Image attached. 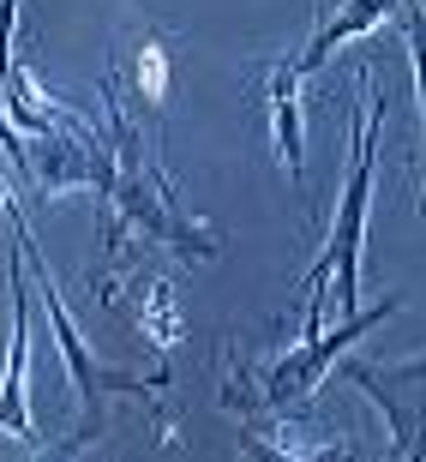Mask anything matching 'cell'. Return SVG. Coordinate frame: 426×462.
<instances>
[{"label":"cell","instance_id":"obj_1","mask_svg":"<svg viewBox=\"0 0 426 462\" xmlns=\"http://www.w3.org/2000/svg\"><path fill=\"white\" fill-rule=\"evenodd\" d=\"M378 115H384V97H366L355 120V151H348V187H342L337 223H330V240H324L319 264H312L307 282V312H301V343L307 337H324V294L337 282V307L342 319L360 312V235H366V199H373V156H378Z\"/></svg>","mask_w":426,"mask_h":462},{"label":"cell","instance_id":"obj_2","mask_svg":"<svg viewBox=\"0 0 426 462\" xmlns=\"http://www.w3.org/2000/svg\"><path fill=\"white\" fill-rule=\"evenodd\" d=\"M6 217H13V246L24 253V271H31V276H36V289H42V307H49L54 343H60V355H67V373H72V384H79V396L90 402V414H103V391H144V378H133V373H108L103 360H97L85 343H79V330H72V312H67V300H60V289H54L49 264H42V253H36V240H31V223H24V210H18L13 199H6Z\"/></svg>","mask_w":426,"mask_h":462},{"label":"cell","instance_id":"obj_3","mask_svg":"<svg viewBox=\"0 0 426 462\" xmlns=\"http://www.w3.org/2000/svg\"><path fill=\"white\" fill-rule=\"evenodd\" d=\"M391 312H403V300H396V294H391V300H378V307H360L355 319H342L330 337H307L294 355H282V360L271 366V378H264V402H271V409H289V402H301V396H307L312 384H319V378L330 373V366H337V360L348 355V348H355L373 325H384Z\"/></svg>","mask_w":426,"mask_h":462},{"label":"cell","instance_id":"obj_4","mask_svg":"<svg viewBox=\"0 0 426 462\" xmlns=\"http://www.w3.org/2000/svg\"><path fill=\"white\" fill-rule=\"evenodd\" d=\"M13 343H6V378H0V432L36 439L31 396H24V360H31V307H24V253L13 246Z\"/></svg>","mask_w":426,"mask_h":462},{"label":"cell","instance_id":"obj_5","mask_svg":"<svg viewBox=\"0 0 426 462\" xmlns=\"http://www.w3.org/2000/svg\"><path fill=\"white\" fill-rule=\"evenodd\" d=\"M271 126H276V156L294 187H307V133H301V67L282 54L271 67Z\"/></svg>","mask_w":426,"mask_h":462},{"label":"cell","instance_id":"obj_6","mask_svg":"<svg viewBox=\"0 0 426 462\" xmlns=\"http://www.w3.org/2000/svg\"><path fill=\"white\" fill-rule=\"evenodd\" d=\"M144 90H151V97H162V49H144Z\"/></svg>","mask_w":426,"mask_h":462},{"label":"cell","instance_id":"obj_7","mask_svg":"<svg viewBox=\"0 0 426 462\" xmlns=\"http://www.w3.org/2000/svg\"><path fill=\"white\" fill-rule=\"evenodd\" d=\"M276 462H348V450H312V457H301V450H289V445H282V450H276Z\"/></svg>","mask_w":426,"mask_h":462}]
</instances>
